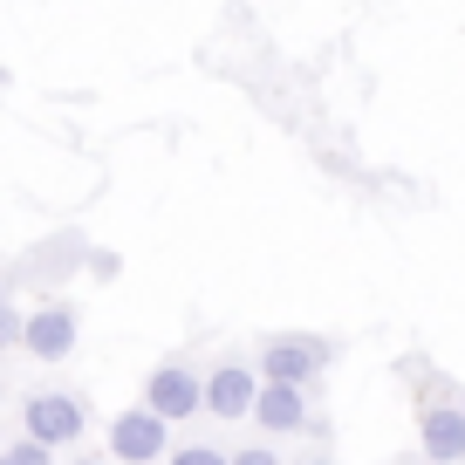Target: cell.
Segmentation results:
<instances>
[{
    "instance_id": "obj_1",
    "label": "cell",
    "mask_w": 465,
    "mask_h": 465,
    "mask_svg": "<svg viewBox=\"0 0 465 465\" xmlns=\"http://www.w3.org/2000/svg\"><path fill=\"white\" fill-rule=\"evenodd\" d=\"M329 363H335V342H329V335H267L253 370H261L267 383H302V391H308Z\"/></svg>"
},
{
    "instance_id": "obj_2",
    "label": "cell",
    "mask_w": 465,
    "mask_h": 465,
    "mask_svg": "<svg viewBox=\"0 0 465 465\" xmlns=\"http://www.w3.org/2000/svg\"><path fill=\"white\" fill-rule=\"evenodd\" d=\"M83 424H89V411H83V397L75 391H35L28 404H21V438H35V445H83Z\"/></svg>"
},
{
    "instance_id": "obj_3",
    "label": "cell",
    "mask_w": 465,
    "mask_h": 465,
    "mask_svg": "<svg viewBox=\"0 0 465 465\" xmlns=\"http://www.w3.org/2000/svg\"><path fill=\"white\" fill-rule=\"evenodd\" d=\"M110 459H116V465H151V459H172V424H164L151 404L116 411V418H110Z\"/></svg>"
},
{
    "instance_id": "obj_4",
    "label": "cell",
    "mask_w": 465,
    "mask_h": 465,
    "mask_svg": "<svg viewBox=\"0 0 465 465\" xmlns=\"http://www.w3.org/2000/svg\"><path fill=\"white\" fill-rule=\"evenodd\" d=\"M144 404L158 411L164 424H178V418H192V411H205V377L192 363H158L144 377Z\"/></svg>"
},
{
    "instance_id": "obj_5",
    "label": "cell",
    "mask_w": 465,
    "mask_h": 465,
    "mask_svg": "<svg viewBox=\"0 0 465 465\" xmlns=\"http://www.w3.org/2000/svg\"><path fill=\"white\" fill-rule=\"evenodd\" d=\"M75 335H83V315L69 302H42L28 315V329H21V349L35 363H62V356H75Z\"/></svg>"
},
{
    "instance_id": "obj_6",
    "label": "cell",
    "mask_w": 465,
    "mask_h": 465,
    "mask_svg": "<svg viewBox=\"0 0 465 465\" xmlns=\"http://www.w3.org/2000/svg\"><path fill=\"white\" fill-rule=\"evenodd\" d=\"M253 397H261V370L253 363H219L213 377H205V411L226 424L253 418Z\"/></svg>"
},
{
    "instance_id": "obj_7",
    "label": "cell",
    "mask_w": 465,
    "mask_h": 465,
    "mask_svg": "<svg viewBox=\"0 0 465 465\" xmlns=\"http://www.w3.org/2000/svg\"><path fill=\"white\" fill-rule=\"evenodd\" d=\"M418 445H424V459H438V465H459L465 459V411H459V397L418 411Z\"/></svg>"
},
{
    "instance_id": "obj_8",
    "label": "cell",
    "mask_w": 465,
    "mask_h": 465,
    "mask_svg": "<svg viewBox=\"0 0 465 465\" xmlns=\"http://www.w3.org/2000/svg\"><path fill=\"white\" fill-rule=\"evenodd\" d=\"M253 424H261L267 438L302 431V424H308V397H302V383H267V377H261V397H253Z\"/></svg>"
},
{
    "instance_id": "obj_9",
    "label": "cell",
    "mask_w": 465,
    "mask_h": 465,
    "mask_svg": "<svg viewBox=\"0 0 465 465\" xmlns=\"http://www.w3.org/2000/svg\"><path fill=\"white\" fill-rule=\"evenodd\" d=\"M164 465H232V459H226L219 445H178V451H172Z\"/></svg>"
},
{
    "instance_id": "obj_10",
    "label": "cell",
    "mask_w": 465,
    "mask_h": 465,
    "mask_svg": "<svg viewBox=\"0 0 465 465\" xmlns=\"http://www.w3.org/2000/svg\"><path fill=\"white\" fill-rule=\"evenodd\" d=\"M0 465H48V445L21 438V445H0Z\"/></svg>"
},
{
    "instance_id": "obj_11",
    "label": "cell",
    "mask_w": 465,
    "mask_h": 465,
    "mask_svg": "<svg viewBox=\"0 0 465 465\" xmlns=\"http://www.w3.org/2000/svg\"><path fill=\"white\" fill-rule=\"evenodd\" d=\"M21 329H28V315H21V308L7 302V288H0V349H7V342H21Z\"/></svg>"
},
{
    "instance_id": "obj_12",
    "label": "cell",
    "mask_w": 465,
    "mask_h": 465,
    "mask_svg": "<svg viewBox=\"0 0 465 465\" xmlns=\"http://www.w3.org/2000/svg\"><path fill=\"white\" fill-rule=\"evenodd\" d=\"M232 465H288L274 445H247V451H232Z\"/></svg>"
},
{
    "instance_id": "obj_13",
    "label": "cell",
    "mask_w": 465,
    "mask_h": 465,
    "mask_svg": "<svg viewBox=\"0 0 465 465\" xmlns=\"http://www.w3.org/2000/svg\"><path fill=\"white\" fill-rule=\"evenodd\" d=\"M116 267H124V261H116L110 247H96V253H89V274H96V281H116Z\"/></svg>"
},
{
    "instance_id": "obj_14",
    "label": "cell",
    "mask_w": 465,
    "mask_h": 465,
    "mask_svg": "<svg viewBox=\"0 0 465 465\" xmlns=\"http://www.w3.org/2000/svg\"><path fill=\"white\" fill-rule=\"evenodd\" d=\"M69 465H116V459H103V451H75Z\"/></svg>"
},
{
    "instance_id": "obj_15",
    "label": "cell",
    "mask_w": 465,
    "mask_h": 465,
    "mask_svg": "<svg viewBox=\"0 0 465 465\" xmlns=\"http://www.w3.org/2000/svg\"><path fill=\"white\" fill-rule=\"evenodd\" d=\"M308 465H335V459H308Z\"/></svg>"
},
{
    "instance_id": "obj_16",
    "label": "cell",
    "mask_w": 465,
    "mask_h": 465,
    "mask_svg": "<svg viewBox=\"0 0 465 465\" xmlns=\"http://www.w3.org/2000/svg\"><path fill=\"white\" fill-rule=\"evenodd\" d=\"M459 411H465V391H459Z\"/></svg>"
},
{
    "instance_id": "obj_17",
    "label": "cell",
    "mask_w": 465,
    "mask_h": 465,
    "mask_svg": "<svg viewBox=\"0 0 465 465\" xmlns=\"http://www.w3.org/2000/svg\"><path fill=\"white\" fill-rule=\"evenodd\" d=\"M424 465H438V459H424Z\"/></svg>"
}]
</instances>
